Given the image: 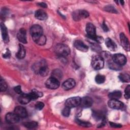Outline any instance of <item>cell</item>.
<instances>
[{
  "label": "cell",
  "instance_id": "6da1fadb",
  "mask_svg": "<svg viewBox=\"0 0 130 130\" xmlns=\"http://www.w3.org/2000/svg\"><path fill=\"white\" fill-rule=\"evenodd\" d=\"M33 69L35 73L39 74L41 76L44 77L48 75L49 70L45 61H40L37 63L33 67Z\"/></svg>",
  "mask_w": 130,
  "mask_h": 130
},
{
  "label": "cell",
  "instance_id": "7a4b0ae2",
  "mask_svg": "<svg viewBox=\"0 0 130 130\" xmlns=\"http://www.w3.org/2000/svg\"><path fill=\"white\" fill-rule=\"evenodd\" d=\"M55 53L60 56L65 57L70 53V49L68 46L63 44H58L55 47Z\"/></svg>",
  "mask_w": 130,
  "mask_h": 130
},
{
  "label": "cell",
  "instance_id": "3957f363",
  "mask_svg": "<svg viewBox=\"0 0 130 130\" xmlns=\"http://www.w3.org/2000/svg\"><path fill=\"white\" fill-rule=\"evenodd\" d=\"M91 64L92 68L95 70H100L104 66V58L101 56L95 55L92 58Z\"/></svg>",
  "mask_w": 130,
  "mask_h": 130
},
{
  "label": "cell",
  "instance_id": "277c9868",
  "mask_svg": "<svg viewBox=\"0 0 130 130\" xmlns=\"http://www.w3.org/2000/svg\"><path fill=\"white\" fill-rule=\"evenodd\" d=\"M45 85L46 87L49 89H55L59 87L60 83L58 79L51 77L46 80L45 82Z\"/></svg>",
  "mask_w": 130,
  "mask_h": 130
},
{
  "label": "cell",
  "instance_id": "5b68a950",
  "mask_svg": "<svg viewBox=\"0 0 130 130\" xmlns=\"http://www.w3.org/2000/svg\"><path fill=\"white\" fill-rule=\"evenodd\" d=\"M81 98L79 96H74L67 99L65 102L66 106L70 108H75L80 105Z\"/></svg>",
  "mask_w": 130,
  "mask_h": 130
},
{
  "label": "cell",
  "instance_id": "8992f818",
  "mask_svg": "<svg viewBox=\"0 0 130 130\" xmlns=\"http://www.w3.org/2000/svg\"><path fill=\"white\" fill-rule=\"evenodd\" d=\"M89 16L88 12L84 10H77L73 13V18L75 21H79Z\"/></svg>",
  "mask_w": 130,
  "mask_h": 130
},
{
  "label": "cell",
  "instance_id": "52a82bcc",
  "mask_svg": "<svg viewBox=\"0 0 130 130\" xmlns=\"http://www.w3.org/2000/svg\"><path fill=\"white\" fill-rule=\"evenodd\" d=\"M112 60L116 64L118 65L119 66H123L126 63V58L123 54L117 53L113 55Z\"/></svg>",
  "mask_w": 130,
  "mask_h": 130
},
{
  "label": "cell",
  "instance_id": "ba28073f",
  "mask_svg": "<svg viewBox=\"0 0 130 130\" xmlns=\"http://www.w3.org/2000/svg\"><path fill=\"white\" fill-rule=\"evenodd\" d=\"M86 31L88 38L94 41L97 36L96 35V29L94 25L91 23H87L86 26Z\"/></svg>",
  "mask_w": 130,
  "mask_h": 130
},
{
  "label": "cell",
  "instance_id": "9c48e42d",
  "mask_svg": "<svg viewBox=\"0 0 130 130\" xmlns=\"http://www.w3.org/2000/svg\"><path fill=\"white\" fill-rule=\"evenodd\" d=\"M30 33L32 38L42 35H43V28L40 25L35 24L31 27L30 29Z\"/></svg>",
  "mask_w": 130,
  "mask_h": 130
},
{
  "label": "cell",
  "instance_id": "30bf717a",
  "mask_svg": "<svg viewBox=\"0 0 130 130\" xmlns=\"http://www.w3.org/2000/svg\"><path fill=\"white\" fill-rule=\"evenodd\" d=\"M108 105L110 108L114 109H120L123 107V103L117 99H110Z\"/></svg>",
  "mask_w": 130,
  "mask_h": 130
},
{
  "label": "cell",
  "instance_id": "8fae6325",
  "mask_svg": "<svg viewBox=\"0 0 130 130\" xmlns=\"http://www.w3.org/2000/svg\"><path fill=\"white\" fill-rule=\"evenodd\" d=\"M6 120L9 123L14 124L17 123L19 121L20 117L18 116L15 113H8L6 114Z\"/></svg>",
  "mask_w": 130,
  "mask_h": 130
},
{
  "label": "cell",
  "instance_id": "7c38bea8",
  "mask_svg": "<svg viewBox=\"0 0 130 130\" xmlns=\"http://www.w3.org/2000/svg\"><path fill=\"white\" fill-rule=\"evenodd\" d=\"M93 101L89 96H85L81 99L80 105L82 108H89L92 105Z\"/></svg>",
  "mask_w": 130,
  "mask_h": 130
},
{
  "label": "cell",
  "instance_id": "4fadbf2b",
  "mask_svg": "<svg viewBox=\"0 0 130 130\" xmlns=\"http://www.w3.org/2000/svg\"><path fill=\"white\" fill-rule=\"evenodd\" d=\"M74 45L76 48L80 51L86 52L88 50V47L81 40L75 41Z\"/></svg>",
  "mask_w": 130,
  "mask_h": 130
},
{
  "label": "cell",
  "instance_id": "5bb4252c",
  "mask_svg": "<svg viewBox=\"0 0 130 130\" xmlns=\"http://www.w3.org/2000/svg\"><path fill=\"white\" fill-rule=\"evenodd\" d=\"M120 40L121 44L122 46L123 47V48L127 51H129V43L128 39L123 32H121L120 34Z\"/></svg>",
  "mask_w": 130,
  "mask_h": 130
},
{
  "label": "cell",
  "instance_id": "9a60e30c",
  "mask_svg": "<svg viewBox=\"0 0 130 130\" xmlns=\"http://www.w3.org/2000/svg\"><path fill=\"white\" fill-rule=\"evenodd\" d=\"M76 85L75 81L73 79H68L66 80L62 84V87L66 90H70L73 88Z\"/></svg>",
  "mask_w": 130,
  "mask_h": 130
},
{
  "label": "cell",
  "instance_id": "2e32d148",
  "mask_svg": "<svg viewBox=\"0 0 130 130\" xmlns=\"http://www.w3.org/2000/svg\"><path fill=\"white\" fill-rule=\"evenodd\" d=\"M14 113L20 118H25L27 116L26 109L22 106H17L14 109Z\"/></svg>",
  "mask_w": 130,
  "mask_h": 130
},
{
  "label": "cell",
  "instance_id": "e0dca14e",
  "mask_svg": "<svg viewBox=\"0 0 130 130\" xmlns=\"http://www.w3.org/2000/svg\"><path fill=\"white\" fill-rule=\"evenodd\" d=\"M26 35V30L23 28H21L17 34V38L18 40L23 44H25L27 43Z\"/></svg>",
  "mask_w": 130,
  "mask_h": 130
},
{
  "label": "cell",
  "instance_id": "ac0fdd59",
  "mask_svg": "<svg viewBox=\"0 0 130 130\" xmlns=\"http://www.w3.org/2000/svg\"><path fill=\"white\" fill-rule=\"evenodd\" d=\"M35 16L37 19L42 21L46 20L48 18L47 13L44 10L41 9H39L36 11L35 14Z\"/></svg>",
  "mask_w": 130,
  "mask_h": 130
},
{
  "label": "cell",
  "instance_id": "d6986e66",
  "mask_svg": "<svg viewBox=\"0 0 130 130\" xmlns=\"http://www.w3.org/2000/svg\"><path fill=\"white\" fill-rule=\"evenodd\" d=\"M1 30L4 42L7 43L9 41V35L8 34V30L7 27L3 23H2L1 24Z\"/></svg>",
  "mask_w": 130,
  "mask_h": 130
},
{
  "label": "cell",
  "instance_id": "ffe728a7",
  "mask_svg": "<svg viewBox=\"0 0 130 130\" xmlns=\"http://www.w3.org/2000/svg\"><path fill=\"white\" fill-rule=\"evenodd\" d=\"M31 99L28 94L27 93H21L20 95L18 98V101L20 103L23 105L27 104L30 101Z\"/></svg>",
  "mask_w": 130,
  "mask_h": 130
},
{
  "label": "cell",
  "instance_id": "44dd1931",
  "mask_svg": "<svg viewBox=\"0 0 130 130\" xmlns=\"http://www.w3.org/2000/svg\"><path fill=\"white\" fill-rule=\"evenodd\" d=\"M32 39L34 41L39 45H44L45 44L46 42V38L43 35L35 37H32Z\"/></svg>",
  "mask_w": 130,
  "mask_h": 130
},
{
  "label": "cell",
  "instance_id": "7402d4cb",
  "mask_svg": "<svg viewBox=\"0 0 130 130\" xmlns=\"http://www.w3.org/2000/svg\"><path fill=\"white\" fill-rule=\"evenodd\" d=\"M105 44L107 47L111 51H114L117 49L116 44L110 38H107L106 39Z\"/></svg>",
  "mask_w": 130,
  "mask_h": 130
},
{
  "label": "cell",
  "instance_id": "603a6c76",
  "mask_svg": "<svg viewBox=\"0 0 130 130\" xmlns=\"http://www.w3.org/2000/svg\"><path fill=\"white\" fill-rule=\"evenodd\" d=\"M25 56V49L23 45L19 44V49L16 53V56L19 59H22Z\"/></svg>",
  "mask_w": 130,
  "mask_h": 130
},
{
  "label": "cell",
  "instance_id": "cb8c5ba5",
  "mask_svg": "<svg viewBox=\"0 0 130 130\" xmlns=\"http://www.w3.org/2000/svg\"><path fill=\"white\" fill-rule=\"evenodd\" d=\"M28 94L31 100H35L39 97H41L43 96V93L37 90H33L31 92L28 93Z\"/></svg>",
  "mask_w": 130,
  "mask_h": 130
},
{
  "label": "cell",
  "instance_id": "d4e9b609",
  "mask_svg": "<svg viewBox=\"0 0 130 130\" xmlns=\"http://www.w3.org/2000/svg\"><path fill=\"white\" fill-rule=\"evenodd\" d=\"M108 96L111 99H119L121 96V92L119 90H116L109 93Z\"/></svg>",
  "mask_w": 130,
  "mask_h": 130
},
{
  "label": "cell",
  "instance_id": "484cf974",
  "mask_svg": "<svg viewBox=\"0 0 130 130\" xmlns=\"http://www.w3.org/2000/svg\"><path fill=\"white\" fill-rule=\"evenodd\" d=\"M93 116L97 120H103L105 118L103 112L100 111H94L93 113Z\"/></svg>",
  "mask_w": 130,
  "mask_h": 130
},
{
  "label": "cell",
  "instance_id": "4316f807",
  "mask_svg": "<svg viewBox=\"0 0 130 130\" xmlns=\"http://www.w3.org/2000/svg\"><path fill=\"white\" fill-rule=\"evenodd\" d=\"M119 79L123 82H129L130 81V76L128 74L122 73L119 75Z\"/></svg>",
  "mask_w": 130,
  "mask_h": 130
},
{
  "label": "cell",
  "instance_id": "83f0119b",
  "mask_svg": "<svg viewBox=\"0 0 130 130\" xmlns=\"http://www.w3.org/2000/svg\"><path fill=\"white\" fill-rule=\"evenodd\" d=\"M24 126L29 129H32L38 126V123L36 121H29L25 123Z\"/></svg>",
  "mask_w": 130,
  "mask_h": 130
},
{
  "label": "cell",
  "instance_id": "f1b7e54d",
  "mask_svg": "<svg viewBox=\"0 0 130 130\" xmlns=\"http://www.w3.org/2000/svg\"><path fill=\"white\" fill-rule=\"evenodd\" d=\"M52 77H54L59 80V79L61 78L62 77V73L59 70H54L52 73Z\"/></svg>",
  "mask_w": 130,
  "mask_h": 130
},
{
  "label": "cell",
  "instance_id": "f546056e",
  "mask_svg": "<svg viewBox=\"0 0 130 130\" xmlns=\"http://www.w3.org/2000/svg\"><path fill=\"white\" fill-rule=\"evenodd\" d=\"M105 81V77L102 75H98L95 76V81L98 84H102Z\"/></svg>",
  "mask_w": 130,
  "mask_h": 130
},
{
  "label": "cell",
  "instance_id": "4dcf8cb0",
  "mask_svg": "<svg viewBox=\"0 0 130 130\" xmlns=\"http://www.w3.org/2000/svg\"><path fill=\"white\" fill-rule=\"evenodd\" d=\"M7 89V84L4 80L1 79L0 81L1 91H5Z\"/></svg>",
  "mask_w": 130,
  "mask_h": 130
},
{
  "label": "cell",
  "instance_id": "1f68e13d",
  "mask_svg": "<svg viewBox=\"0 0 130 130\" xmlns=\"http://www.w3.org/2000/svg\"><path fill=\"white\" fill-rule=\"evenodd\" d=\"M70 109L71 108L66 106L62 110V114L65 117H68L70 114Z\"/></svg>",
  "mask_w": 130,
  "mask_h": 130
},
{
  "label": "cell",
  "instance_id": "d6a6232c",
  "mask_svg": "<svg viewBox=\"0 0 130 130\" xmlns=\"http://www.w3.org/2000/svg\"><path fill=\"white\" fill-rule=\"evenodd\" d=\"M77 123L80 125V126H84V127H89L91 126V124L88 122L83 121L80 120H77Z\"/></svg>",
  "mask_w": 130,
  "mask_h": 130
},
{
  "label": "cell",
  "instance_id": "836d02e7",
  "mask_svg": "<svg viewBox=\"0 0 130 130\" xmlns=\"http://www.w3.org/2000/svg\"><path fill=\"white\" fill-rule=\"evenodd\" d=\"M105 10L107 11V12H110V13H116L117 12L116 11V10L115 9V8L112 6H106V7L105 8Z\"/></svg>",
  "mask_w": 130,
  "mask_h": 130
},
{
  "label": "cell",
  "instance_id": "e575fe53",
  "mask_svg": "<svg viewBox=\"0 0 130 130\" xmlns=\"http://www.w3.org/2000/svg\"><path fill=\"white\" fill-rule=\"evenodd\" d=\"M124 97L126 99H128L130 97V86L128 85L126 86L124 90Z\"/></svg>",
  "mask_w": 130,
  "mask_h": 130
},
{
  "label": "cell",
  "instance_id": "d590c367",
  "mask_svg": "<svg viewBox=\"0 0 130 130\" xmlns=\"http://www.w3.org/2000/svg\"><path fill=\"white\" fill-rule=\"evenodd\" d=\"M44 106V104L42 102H38L36 105H35V108L36 109L38 110H42L43 107Z\"/></svg>",
  "mask_w": 130,
  "mask_h": 130
},
{
  "label": "cell",
  "instance_id": "8d00e7d4",
  "mask_svg": "<svg viewBox=\"0 0 130 130\" xmlns=\"http://www.w3.org/2000/svg\"><path fill=\"white\" fill-rule=\"evenodd\" d=\"M91 46H92V49L96 51H99L101 49V47L96 43H91Z\"/></svg>",
  "mask_w": 130,
  "mask_h": 130
},
{
  "label": "cell",
  "instance_id": "74e56055",
  "mask_svg": "<svg viewBox=\"0 0 130 130\" xmlns=\"http://www.w3.org/2000/svg\"><path fill=\"white\" fill-rule=\"evenodd\" d=\"M14 90L15 92H16L17 93H18L19 94H21V93H22V92L21 90V87L20 85H18V86L15 87L14 88Z\"/></svg>",
  "mask_w": 130,
  "mask_h": 130
},
{
  "label": "cell",
  "instance_id": "f35d334b",
  "mask_svg": "<svg viewBox=\"0 0 130 130\" xmlns=\"http://www.w3.org/2000/svg\"><path fill=\"white\" fill-rule=\"evenodd\" d=\"M3 56L4 58H9L11 56V52L9 51V49H7V50L5 52V53H4Z\"/></svg>",
  "mask_w": 130,
  "mask_h": 130
},
{
  "label": "cell",
  "instance_id": "ab89813d",
  "mask_svg": "<svg viewBox=\"0 0 130 130\" xmlns=\"http://www.w3.org/2000/svg\"><path fill=\"white\" fill-rule=\"evenodd\" d=\"M110 124L111 126L113 127L118 128V127H121L122 126V125L121 124L115 123H113V122H110Z\"/></svg>",
  "mask_w": 130,
  "mask_h": 130
},
{
  "label": "cell",
  "instance_id": "60d3db41",
  "mask_svg": "<svg viewBox=\"0 0 130 130\" xmlns=\"http://www.w3.org/2000/svg\"><path fill=\"white\" fill-rule=\"evenodd\" d=\"M102 28L105 31H107L109 30V29H108V27H107V26L106 25V24H105V23L104 22L102 24Z\"/></svg>",
  "mask_w": 130,
  "mask_h": 130
},
{
  "label": "cell",
  "instance_id": "b9f144b4",
  "mask_svg": "<svg viewBox=\"0 0 130 130\" xmlns=\"http://www.w3.org/2000/svg\"><path fill=\"white\" fill-rule=\"evenodd\" d=\"M38 5H39V6L41 7H43V8H47V4L45 3H38Z\"/></svg>",
  "mask_w": 130,
  "mask_h": 130
},
{
  "label": "cell",
  "instance_id": "7bdbcfd3",
  "mask_svg": "<svg viewBox=\"0 0 130 130\" xmlns=\"http://www.w3.org/2000/svg\"><path fill=\"white\" fill-rule=\"evenodd\" d=\"M119 2H120V3L121 5H122L124 4V1H120Z\"/></svg>",
  "mask_w": 130,
  "mask_h": 130
}]
</instances>
